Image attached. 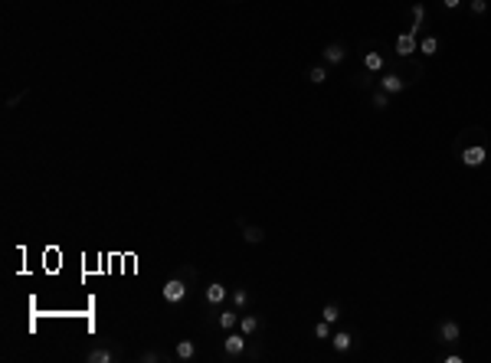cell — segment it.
Returning a JSON list of instances; mask_svg holds the SVG:
<instances>
[{
  "instance_id": "6da1fadb",
  "label": "cell",
  "mask_w": 491,
  "mask_h": 363,
  "mask_svg": "<svg viewBox=\"0 0 491 363\" xmlns=\"http://www.w3.org/2000/svg\"><path fill=\"white\" fill-rule=\"evenodd\" d=\"M160 295H164V301H171V304H177V301H184V298H187V285H184L180 278H171V281H164Z\"/></svg>"
},
{
  "instance_id": "7a4b0ae2",
  "label": "cell",
  "mask_w": 491,
  "mask_h": 363,
  "mask_svg": "<svg viewBox=\"0 0 491 363\" xmlns=\"http://www.w3.org/2000/svg\"><path fill=\"white\" fill-rule=\"evenodd\" d=\"M485 157H488V150L481 147V144L462 150V164H465V167H481V164H485Z\"/></svg>"
},
{
  "instance_id": "3957f363",
  "label": "cell",
  "mask_w": 491,
  "mask_h": 363,
  "mask_svg": "<svg viewBox=\"0 0 491 363\" xmlns=\"http://www.w3.org/2000/svg\"><path fill=\"white\" fill-rule=\"evenodd\" d=\"M229 295V288L223 285V281H213V285H207V291H203V298H207V304H223Z\"/></svg>"
},
{
  "instance_id": "277c9868",
  "label": "cell",
  "mask_w": 491,
  "mask_h": 363,
  "mask_svg": "<svg viewBox=\"0 0 491 363\" xmlns=\"http://www.w3.org/2000/svg\"><path fill=\"white\" fill-rule=\"evenodd\" d=\"M416 49H419L416 33H403V36H396V56H413Z\"/></svg>"
},
{
  "instance_id": "5b68a950",
  "label": "cell",
  "mask_w": 491,
  "mask_h": 363,
  "mask_svg": "<svg viewBox=\"0 0 491 363\" xmlns=\"http://www.w3.org/2000/svg\"><path fill=\"white\" fill-rule=\"evenodd\" d=\"M223 350H226V357H239V353L246 350V334H229Z\"/></svg>"
},
{
  "instance_id": "8992f818",
  "label": "cell",
  "mask_w": 491,
  "mask_h": 363,
  "mask_svg": "<svg viewBox=\"0 0 491 363\" xmlns=\"http://www.w3.org/2000/svg\"><path fill=\"white\" fill-rule=\"evenodd\" d=\"M439 337H442V343H455L462 337V327L455 324V321H442L439 324Z\"/></svg>"
},
{
  "instance_id": "52a82bcc",
  "label": "cell",
  "mask_w": 491,
  "mask_h": 363,
  "mask_svg": "<svg viewBox=\"0 0 491 363\" xmlns=\"http://www.w3.org/2000/svg\"><path fill=\"white\" fill-rule=\"evenodd\" d=\"M403 85H406V82H403V79H399L396 72H387V75L380 79V88H383L387 95H396V92H403Z\"/></svg>"
},
{
  "instance_id": "ba28073f",
  "label": "cell",
  "mask_w": 491,
  "mask_h": 363,
  "mask_svg": "<svg viewBox=\"0 0 491 363\" xmlns=\"http://www.w3.org/2000/svg\"><path fill=\"white\" fill-rule=\"evenodd\" d=\"M324 63H334V66L344 63V46L341 43H328L324 46Z\"/></svg>"
},
{
  "instance_id": "9c48e42d",
  "label": "cell",
  "mask_w": 491,
  "mask_h": 363,
  "mask_svg": "<svg viewBox=\"0 0 491 363\" xmlns=\"http://www.w3.org/2000/svg\"><path fill=\"white\" fill-rule=\"evenodd\" d=\"M177 360H193L196 357V343L193 340H177Z\"/></svg>"
},
{
  "instance_id": "30bf717a",
  "label": "cell",
  "mask_w": 491,
  "mask_h": 363,
  "mask_svg": "<svg viewBox=\"0 0 491 363\" xmlns=\"http://www.w3.org/2000/svg\"><path fill=\"white\" fill-rule=\"evenodd\" d=\"M243 239H246L249 245H259V242L265 239V229H262V226H243Z\"/></svg>"
},
{
  "instance_id": "8fae6325",
  "label": "cell",
  "mask_w": 491,
  "mask_h": 363,
  "mask_svg": "<svg viewBox=\"0 0 491 363\" xmlns=\"http://www.w3.org/2000/svg\"><path fill=\"white\" fill-rule=\"evenodd\" d=\"M331 343H334V350H337V353H347V350H351V343H354V337H351L347 331H337L334 337H331Z\"/></svg>"
},
{
  "instance_id": "7c38bea8",
  "label": "cell",
  "mask_w": 491,
  "mask_h": 363,
  "mask_svg": "<svg viewBox=\"0 0 491 363\" xmlns=\"http://www.w3.org/2000/svg\"><path fill=\"white\" fill-rule=\"evenodd\" d=\"M85 360H88V363H112V360H115V353H112V350H105V347H95V350H88V353H85Z\"/></svg>"
},
{
  "instance_id": "4fadbf2b",
  "label": "cell",
  "mask_w": 491,
  "mask_h": 363,
  "mask_svg": "<svg viewBox=\"0 0 491 363\" xmlns=\"http://www.w3.org/2000/svg\"><path fill=\"white\" fill-rule=\"evenodd\" d=\"M308 82H311V85H324V82H328V69H324V66H311V69H308Z\"/></svg>"
},
{
  "instance_id": "5bb4252c",
  "label": "cell",
  "mask_w": 491,
  "mask_h": 363,
  "mask_svg": "<svg viewBox=\"0 0 491 363\" xmlns=\"http://www.w3.org/2000/svg\"><path fill=\"white\" fill-rule=\"evenodd\" d=\"M363 66H367V72H380V69H383V56H380V52H367V56H363Z\"/></svg>"
},
{
  "instance_id": "9a60e30c",
  "label": "cell",
  "mask_w": 491,
  "mask_h": 363,
  "mask_svg": "<svg viewBox=\"0 0 491 363\" xmlns=\"http://www.w3.org/2000/svg\"><path fill=\"white\" fill-rule=\"evenodd\" d=\"M239 327H243V334L249 337V334H256V331H259V317H256V314H246V317H239Z\"/></svg>"
},
{
  "instance_id": "2e32d148",
  "label": "cell",
  "mask_w": 491,
  "mask_h": 363,
  "mask_svg": "<svg viewBox=\"0 0 491 363\" xmlns=\"http://www.w3.org/2000/svg\"><path fill=\"white\" fill-rule=\"evenodd\" d=\"M419 52H426V56H435L439 52V36H426L419 43Z\"/></svg>"
},
{
  "instance_id": "e0dca14e",
  "label": "cell",
  "mask_w": 491,
  "mask_h": 363,
  "mask_svg": "<svg viewBox=\"0 0 491 363\" xmlns=\"http://www.w3.org/2000/svg\"><path fill=\"white\" fill-rule=\"evenodd\" d=\"M236 324H239V314L236 311H223L220 314V327H223V331H233Z\"/></svg>"
},
{
  "instance_id": "ac0fdd59",
  "label": "cell",
  "mask_w": 491,
  "mask_h": 363,
  "mask_svg": "<svg viewBox=\"0 0 491 363\" xmlns=\"http://www.w3.org/2000/svg\"><path fill=\"white\" fill-rule=\"evenodd\" d=\"M315 337H318V340H331V324H328L324 317L315 324Z\"/></svg>"
},
{
  "instance_id": "d6986e66",
  "label": "cell",
  "mask_w": 491,
  "mask_h": 363,
  "mask_svg": "<svg viewBox=\"0 0 491 363\" xmlns=\"http://www.w3.org/2000/svg\"><path fill=\"white\" fill-rule=\"evenodd\" d=\"M321 317H324L328 324H334L337 317H341V308H337V304H324V311H321Z\"/></svg>"
},
{
  "instance_id": "ffe728a7",
  "label": "cell",
  "mask_w": 491,
  "mask_h": 363,
  "mask_svg": "<svg viewBox=\"0 0 491 363\" xmlns=\"http://www.w3.org/2000/svg\"><path fill=\"white\" fill-rule=\"evenodd\" d=\"M423 16H426V7H423V4H413V30H409V33H416V30H419Z\"/></svg>"
},
{
  "instance_id": "44dd1931",
  "label": "cell",
  "mask_w": 491,
  "mask_h": 363,
  "mask_svg": "<svg viewBox=\"0 0 491 363\" xmlns=\"http://www.w3.org/2000/svg\"><path fill=\"white\" fill-rule=\"evenodd\" d=\"M387 105H390V95H387V92H383V88H380V92L373 95V108H377V111H383V108H387Z\"/></svg>"
},
{
  "instance_id": "7402d4cb",
  "label": "cell",
  "mask_w": 491,
  "mask_h": 363,
  "mask_svg": "<svg viewBox=\"0 0 491 363\" xmlns=\"http://www.w3.org/2000/svg\"><path fill=\"white\" fill-rule=\"evenodd\" d=\"M233 304H236V308H246V304H249V295H246L243 288H233Z\"/></svg>"
},
{
  "instance_id": "603a6c76",
  "label": "cell",
  "mask_w": 491,
  "mask_h": 363,
  "mask_svg": "<svg viewBox=\"0 0 491 363\" xmlns=\"http://www.w3.org/2000/svg\"><path fill=\"white\" fill-rule=\"evenodd\" d=\"M141 360H144V363H157V360H164V357H160L157 350H144V353H141Z\"/></svg>"
},
{
  "instance_id": "cb8c5ba5",
  "label": "cell",
  "mask_w": 491,
  "mask_h": 363,
  "mask_svg": "<svg viewBox=\"0 0 491 363\" xmlns=\"http://www.w3.org/2000/svg\"><path fill=\"white\" fill-rule=\"evenodd\" d=\"M488 10V0H471V13H485Z\"/></svg>"
},
{
  "instance_id": "d4e9b609",
  "label": "cell",
  "mask_w": 491,
  "mask_h": 363,
  "mask_svg": "<svg viewBox=\"0 0 491 363\" xmlns=\"http://www.w3.org/2000/svg\"><path fill=\"white\" fill-rule=\"evenodd\" d=\"M459 4H462V0H442V7H449V10H455Z\"/></svg>"
}]
</instances>
